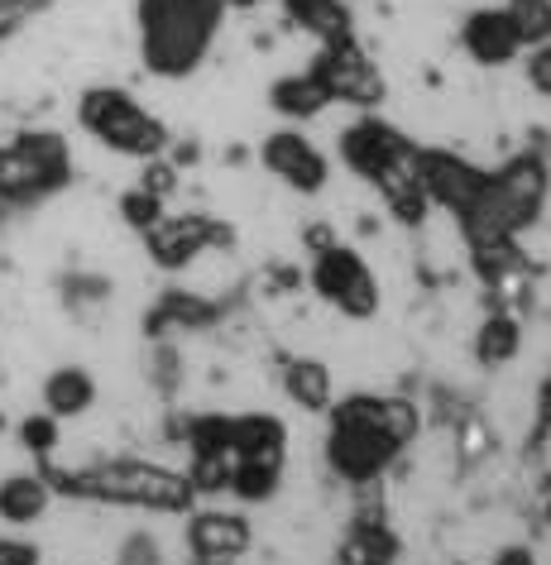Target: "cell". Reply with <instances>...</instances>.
<instances>
[{"label":"cell","instance_id":"cell-1","mask_svg":"<svg viewBox=\"0 0 551 565\" xmlns=\"http://www.w3.org/2000/svg\"><path fill=\"white\" fill-rule=\"evenodd\" d=\"M39 475L49 479L53 499H73V503L139 508V513H192L197 503V489L188 475L139 456H106L87 465L39 460Z\"/></svg>","mask_w":551,"mask_h":565},{"label":"cell","instance_id":"cell-2","mask_svg":"<svg viewBox=\"0 0 551 565\" xmlns=\"http://www.w3.org/2000/svg\"><path fill=\"white\" fill-rule=\"evenodd\" d=\"M225 24V0H139V63L163 82H182L206 63Z\"/></svg>","mask_w":551,"mask_h":565},{"label":"cell","instance_id":"cell-3","mask_svg":"<svg viewBox=\"0 0 551 565\" xmlns=\"http://www.w3.org/2000/svg\"><path fill=\"white\" fill-rule=\"evenodd\" d=\"M547 196H551V173H547L542 153H518L504 168L485 173L475 202L456 221L470 245H499V239H518L542 216Z\"/></svg>","mask_w":551,"mask_h":565},{"label":"cell","instance_id":"cell-4","mask_svg":"<svg viewBox=\"0 0 551 565\" xmlns=\"http://www.w3.org/2000/svg\"><path fill=\"white\" fill-rule=\"evenodd\" d=\"M77 125L106 153H116V159H135V163L159 159V153H168V145H173L168 125L153 116L135 92L106 87V82L102 87H87L77 96Z\"/></svg>","mask_w":551,"mask_h":565},{"label":"cell","instance_id":"cell-5","mask_svg":"<svg viewBox=\"0 0 551 565\" xmlns=\"http://www.w3.org/2000/svg\"><path fill=\"white\" fill-rule=\"evenodd\" d=\"M73 182V145L59 130H20L0 145V211H30Z\"/></svg>","mask_w":551,"mask_h":565},{"label":"cell","instance_id":"cell-6","mask_svg":"<svg viewBox=\"0 0 551 565\" xmlns=\"http://www.w3.org/2000/svg\"><path fill=\"white\" fill-rule=\"evenodd\" d=\"M331 413V436H327V460L331 470L346 479V484H370L389 470L393 460H399V441L384 431V398H374V393H356V398L327 407Z\"/></svg>","mask_w":551,"mask_h":565},{"label":"cell","instance_id":"cell-7","mask_svg":"<svg viewBox=\"0 0 551 565\" xmlns=\"http://www.w3.org/2000/svg\"><path fill=\"white\" fill-rule=\"evenodd\" d=\"M321 92L331 96V106H360V110H374L379 102L389 96V82L379 73V63L356 44V34H336V39H321L317 44V58L307 67Z\"/></svg>","mask_w":551,"mask_h":565},{"label":"cell","instance_id":"cell-8","mask_svg":"<svg viewBox=\"0 0 551 565\" xmlns=\"http://www.w3.org/2000/svg\"><path fill=\"white\" fill-rule=\"evenodd\" d=\"M312 288L321 302H331L341 317L350 321H370L379 312V278L374 268L364 264V254H356L350 245H331L317 249L312 259Z\"/></svg>","mask_w":551,"mask_h":565},{"label":"cell","instance_id":"cell-9","mask_svg":"<svg viewBox=\"0 0 551 565\" xmlns=\"http://www.w3.org/2000/svg\"><path fill=\"white\" fill-rule=\"evenodd\" d=\"M225 239H231V231H225L221 221L202 216V211H182V216H168L163 211V216L145 231V249L159 268L178 274V268H192L202 254L225 245Z\"/></svg>","mask_w":551,"mask_h":565},{"label":"cell","instance_id":"cell-10","mask_svg":"<svg viewBox=\"0 0 551 565\" xmlns=\"http://www.w3.org/2000/svg\"><path fill=\"white\" fill-rule=\"evenodd\" d=\"M259 163L278 182H288L293 192H303V196L327 192V182H331V159L303 130H274V135H264Z\"/></svg>","mask_w":551,"mask_h":565},{"label":"cell","instance_id":"cell-11","mask_svg":"<svg viewBox=\"0 0 551 565\" xmlns=\"http://www.w3.org/2000/svg\"><path fill=\"white\" fill-rule=\"evenodd\" d=\"M417 182L432 206L460 216V211L475 202L479 182H485V168H475L456 149H417Z\"/></svg>","mask_w":551,"mask_h":565},{"label":"cell","instance_id":"cell-12","mask_svg":"<svg viewBox=\"0 0 551 565\" xmlns=\"http://www.w3.org/2000/svg\"><path fill=\"white\" fill-rule=\"evenodd\" d=\"M460 49H465V58L479 67H508L522 58L528 44H522L508 6H479L460 20Z\"/></svg>","mask_w":551,"mask_h":565},{"label":"cell","instance_id":"cell-13","mask_svg":"<svg viewBox=\"0 0 551 565\" xmlns=\"http://www.w3.org/2000/svg\"><path fill=\"white\" fill-rule=\"evenodd\" d=\"M403 149H407L403 130L389 120H379V116H360L356 125L341 130V163L364 182H374Z\"/></svg>","mask_w":551,"mask_h":565},{"label":"cell","instance_id":"cell-14","mask_svg":"<svg viewBox=\"0 0 551 565\" xmlns=\"http://www.w3.org/2000/svg\"><path fill=\"white\" fill-rule=\"evenodd\" d=\"M254 546V527L240 513H225V508H206V513H192L188 522V551L192 561H216L231 565Z\"/></svg>","mask_w":551,"mask_h":565},{"label":"cell","instance_id":"cell-15","mask_svg":"<svg viewBox=\"0 0 551 565\" xmlns=\"http://www.w3.org/2000/svg\"><path fill=\"white\" fill-rule=\"evenodd\" d=\"M39 398H44V413H53L59 422H77V417H87L96 407L102 384H96V374L87 370V364H59V370L44 374Z\"/></svg>","mask_w":551,"mask_h":565},{"label":"cell","instance_id":"cell-16","mask_svg":"<svg viewBox=\"0 0 551 565\" xmlns=\"http://www.w3.org/2000/svg\"><path fill=\"white\" fill-rule=\"evenodd\" d=\"M284 470H288V441L240 450L231 493L235 499H245V503H268L278 493V484H284Z\"/></svg>","mask_w":551,"mask_h":565},{"label":"cell","instance_id":"cell-17","mask_svg":"<svg viewBox=\"0 0 551 565\" xmlns=\"http://www.w3.org/2000/svg\"><path fill=\"white\" fill-rule=\"evenodd\" d=\"M53 508V489L39 470H10L0 475V522L6 527H34Z\"/></svg>","mask_w":551,"mask_h":565},{"label":"cell","instance_id":"cell-18","mask_svg":"<svg viewBox=\"0 0 551 565\" xmlns=\"http://www.w3.org/2000/svg\"><path fill=\"white\" fill-rule=\"evenodd\" d=\"M216 317H221V307L206 302L202 292L173 288V292H159V302L149 307L145 331L153 335V341H159V335H168V331H206Z\"/></svg>","mask_w":551,"mask_h":565},{"label":"cell","instance_id":"cell-19","mask_svg":"<svg viewBox=\"0 0 551 565\" xmlns=\"http://www.w3.org/2000/svg\"><path fill=\"white\" fill-rule=\"evenodd\" d=\"M284 388L303 413H327L331 407V364H321L312 355H298L284 364Z\"/></svg>","mask_w":551,"mask_h":565},{"label":"cell","instance_id":"cell-20","mask_svg":"<svg viewBox=\"0 0 551 565\" xmlns=\"http://www.w3.org/2000/svg\"><path fill=\"white\" fill-rule=\"evenodd\" d=\"M268 102H274L278 116H288L293 125H303V120H317L321 110L331 106V96L321 92V82L312 73H298V77H278L274 92H268Z\"/></svg>","mask_w":551,"mask_h":565},{"label":"cell","instance_id":"cell-21","mask_svg":"<svg viewBox=\"0 0 551 565\" xmlns=\"http://www.w3.org/2000/svg\"><path fill=\"white\" fill-rule=\"evenodd\" d=\"M288 20L298 30L317 34V39H336V34H350V10L346 0H284Z\"/></svg>","mask_w":551,"mask_h":565},{"label":"cell","instance_id":"cell-22","mask_svg":"<svg viewBox=\"0 0 551 565\" xmlns=\"http://www.w3.org/2000/svg\"><path fill=\"white\" fill-rule=\"evenodd\" d=\"M522 350V327L508 312H494L485 317V327L475 335V355L479 364H508Z\"/></svg>","mask_w":551,"mask_h":565},{"label":"cell","instance_id":"cell-23","mask_svg":"<svg viewBox=\"0 0 551 565\" xmlns=\"http://www.w3.org/2000/svg\"><path fill=\"white\" fill-rule=\"evenodd\" d=\"M15 446L34 460H53L59 446H63V422L53 413H44V407H39V413H24L15 422Z\"/></svg>","mask_w":551,"mask_h":565},{"label":"cell","instance_id":"cell-24","mask_svg":"<svg viewBox=\"0 0 551 565\" xmlns=\"http://www.w3.org/2000/svg\"><path fill=\"white\" fill-rule=\"evenodd\" d=\"M197 493H231L235 484V450H197L192 465L182 470Z\"/></svg>","mask_w":551,"mask_h":565},{"label":"cell","instance_id":"cell-25","mask_svg":"<svg viewBox=\"0 0 551 565\" xmlns=\"http://www.w3.org/2000/svg\"><path fill=\"white\" fill-rule=\"evenodd\" d=\"M168 211V202L163 196H153V192H145V188H130V192H120V221L130 225V231H139L145 235L153 221H159Z\"/></svg>","mask_w":551,"mask_h":565},{"label":"cell","instance_id":"cell-26","mask_svg":"<svg viewBox=\"0 0 551 565\" xmlns=\"http://www.w3.org/2000/svg\"><path fill=\"white\" fill-rule=\"evenodd\" d=\"M116 565H163V546L153 532H130L116 546Z\"/></svg>","mask_w":551,"mask_h":565},{"label":"cell","instance_id":"cell-27","mask_svg":"<svg viewBox=\"0 0 551 565\" xmlns=\"http://www.w3.org/2000/svg\"><path fill=\"white\" fill-rule=\"evenodd\" d=\"M522 73H528V87L551 102V39H542V44L528 49V58H522Z\"/></svg>","mask_w":551,"mask_h":565},{"label":"cell","instance_id":"cell-28","mask_svg":"<svg viewBox=\"0 0 551 565\" xmlns=\"http://www.w3.org/2000/svg\"><path fill=\"white\" fill-rule=\"evenodd\" d=\"M139 188L168 202V196L178 192V163H168L163 153H159V159H145V178H139Z\"/></svg>","mask_w":551,"mask_h":565},{"label":"cell","instance_id":"cell-29","mask_svg":"<svg viewBox=\"0 0 551 565\" xmlns=\"http://www.w3.org/2000/svg\"><path fill=\"white\" fill-rule=\"evenodd\" d=\"M0 565H44V546L30 536H0Z\"/></svg>","mask_w":551,"mask_h":565},{"label":"cell","instance_id":"cell-30","mask_svg":"<svg viewBox=\"0 0 551 565\" xmlns=\"http://www.w3.org/2000/svg\"><path fill=\"white\" fill-rule=\"evenodd\" d=\"M44 6L49 0H0V34L15 30V24H24V20H34Z\"/></svg>","mask_w":551,"mask_h":565},{"label":"cell","instance_id":"cell-31","mask_svg":"<svg viewBox=\"0 0 551 565\" xmlns=\"http://www.w3.org/2000/svg\"><path fill=\"white\" fill-rule=\"evenodd\" d=\"M494 565H537V561H532L528 546H508V551H499V561Z\"/></svg>","mask_w":551,"mask_h":565},{"label":"cell","instance_id":"cell-32","mask_svg":"<svg viewBox=\"0 0 551 565\" xmlns=\"http://www.w3.org/2000/svg\"><path fill=\"white\" fill-rule=\"evenodd\" d=\"M6 431H10V417H6V413H0V436H6Z\"/></svg>","mask_w":551,"mask_h":565},{"label":"cell","instance_id":"cell-33","mask_svg":"<svg viewBox=\"0 0 551 565\" xmlns=\"http://www.w3.org/2000/svg\"><path fill=\"white\" fill-rule=\"evenodd\" d=\"M542 407H547V417H551V384H547V398H542Z\"/></svg>","mask_w":551,"mask_h":565},{"label":"cell","instance_id":"cell-34","mask_svg":"<svg viewBox=\"0 0 551 565\" xmlns=\"http://www.w3.org/2000/svg\"><path fill=\"white\" fill-rule=\"evenodd\" d=\"M188 565H216V561H188Z\"/></svg>","mask_w":551,"mask_h":565}]
</instances>
